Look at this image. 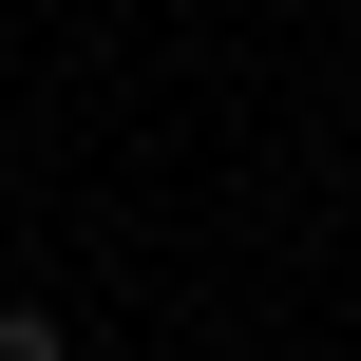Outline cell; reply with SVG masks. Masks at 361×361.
Segmentation results:
<instances>
[{"label":"cell","mask_w":361,"mask_h":361,"mask_svg":"<svg viewBox=\"0 0 361 361\" xmlns=\"http://www.w3.org/2000/svg\"><path fill=\"white\" fill-rule=\"evenodd\" d=\"M0 361H76V324L57 305H0Z\"/></svg>","instance_id":"obj_1"}]
</instances>
